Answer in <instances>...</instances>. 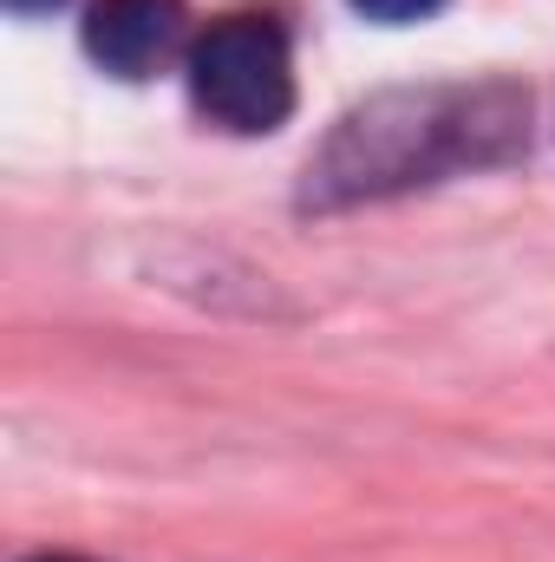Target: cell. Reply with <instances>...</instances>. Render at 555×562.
Instances as JSON below:
<instances>
[{"instance_id":"2","label":"cell","mask_w":555,"mask_h":562,"mask_svg":"<svg viewBox=\"0 0 555 562\" xmlns=\"http://www.w3.org/2000/svg\"><path fill=\"white\" fill-rule=\"evenodd\" d=\"M190 99L223 132H275L294 112L287 33L262 13H229L190 46Z\"/></svg>"},{"instance_id":"3","label":"cell","mask_w":555,"mask_h":562,"mask_svg":"<svg viewBox=\"0 0 555 562\" xmlns=\"http://www.w3.org/2000/svg\"><path fill=\"white\" fill-rule=\"evenodd\" d=\"M183 40V0H92L86 13V53L118 72V79H144L157 72Z\"/></svg>"},{"instance_id":"6","label":"cell","mask_w":555,"mask_h":562,"mask_svg":"<svg viewBox=\"0 0 555 562\" xmlns=\"http://www.w3.org/2000/svg\"><path fill=\"white\" fill-rule=\"evenodd\" d=\"M13 7H53V0H13Z\"/></svg>"},{"instance_id":"5","label":"cell","mask_w":555,"mask_h":562,"mask_svg":"<svg viewBox=\"0 0 555 562\" xmlns=\"http://www.w3.org/2000/svg\"><path fill=\"white\" fill-rule=\"evenodd\" d=\"M33 562H86V557H33Z\"/></svg>"},{"instance_id":"4","label":"cell","mask_w":555,"mask_h":562,"mask_svg":"<svg viewBox=\"0 0 555 562\" xmlns=\"http://www.w3.org/2000/svg\"><path fill=\"white\" fill-rule=\"evenodd\" d=\"M360 13H373V20H424V13H438L444 0H353Z\"/></svg>"},{"instance_id":"1","label":"cell","mask_w":555,"mask_h":562,"mask_svg":"<svg viewBox=\"0 0 555 562\" xmlns=\"http://www.w3.org/2000/svg\"><path fill=\"white\" fill-rule=\"evenodd\" d=\"M523 112L510 92H412V99H380L360 119L340 125V138L327 144V157L307 170L320 203L333 196H366V190H399V183H424L451 164H477L497 157V144L484 138H517Z\"/></svg>"}]
</instances>
